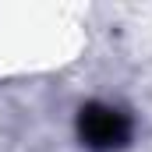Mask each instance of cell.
Returning <instances> with one entry per match:
<instances>
[{
    "mask_svg": "<svg viewBox=\"0 0 152 152\" xmlns=\"http://www.w3.org/2000/svg\"><path fill=\"white\" fill-rule=\"evenodd\" d=\"M75 127H78V142L88 152H120L134 138L131 113L124 106H117V103H103V99L85 103L78 110Z\"/></svg>",
    "mask_w": 152,
    "mask_h": 152,
    "instance_id": "1",
    "label": "cell"
}]
</instances>
